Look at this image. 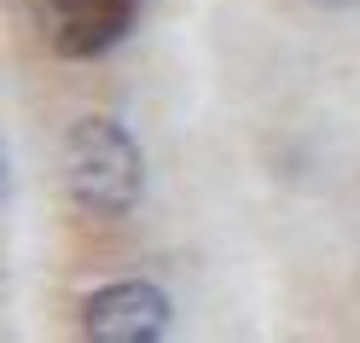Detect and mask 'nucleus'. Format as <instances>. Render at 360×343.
Listing matches in <instances>:
<instances>
[{"label": "nucleus", "mask_w": 360, "mask_h": 343, "mask_svg": "<svg viewBox=\"0 0 360 343\" xmlns=\"http://www.w3.org/2000/svg\"><path fill=\"white\" fill-rule=\"evenodd\" d=\"M64 187H70L76 210L99 221H122L140 210L146 198V157L134 134L117 117H82L64 134Z\"/></svg>", "instance_id": "nucleus-1"}, {"label": "nucleus", "mask_w": 360, "mask_h": 343, "mask_svg": "<svg viewBox=\"0 0 360 343\" xmlns=\"http://www.w3.org/2000/svg\"><path fill=\"white\" fill-rule=\"evenodd\" d=\"M174 326V303L151 280H110L82 303V332L94 343H157Z\"/></svg>", "instance_id": "nucleus-2"}, {"label": "nucleus", "mask_w": 360, "mask_h": 343, "mask_svg": "<svg viewBox=\"0 0 360 343\" xmlns=\"http://www.w3.org/2000/svg\"><path fill=\"white\" fill-rule=\"evenodd\" d=\"M47 6L53 47L64 58H99L134 30L140 0H41Z\"/></svg>", "instance_id": "nucleus-3"}, {"label": "nucleus", "mask_w": 360, "mask_h": 343, "mask_svg": "<svg viewBox=\"0 0 360 343\" xmlns=\"http://www.w3.org/2000/svg\"><path fill=\"white\" fill-rule=\"evenodd\" d=\"M314 6H326V12H349V6H360V0H314Z\"/></svg>", "instance_id": "nucleus-4"}]
</instances>
